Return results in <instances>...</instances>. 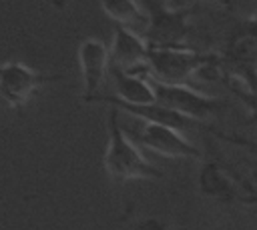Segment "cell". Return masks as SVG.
<instances>
[{
  "instance_id": "obj_1",
  "label": "cell",
  "mask_w": 257,
  "mask_h": 230,
  "mask_svg": "<svg viewBox=\"0 0 257 230\" xmlns=\"http://www.w3.org/2000/svg\"><path fill=\"white\" fill-rule=\"evenodd\" d=\"M104 170L112 180L126 182L133 178H161V170L153 166L139 146L124 134L118 118V108H110L108 112V142L102 156Z\"/></svg>"
},
{
  "instance_id": "obj_2",
  "label": "cell",
  "mask_w": 257,
  "mask_h": 230,
  "mask_svg": "<svg viewBox=\"0 0 257 230\" xmlns=\"http://www.w3.org/2000/svg\"><path fill=\"white\" fill-rule=\"evenodd\" d=\"M221 72L257 92V14L233 24L221 54Z\"/></svg>"
},
{
  "instance_id": "obj_3",
  "label": "cell",
  "mask_w": 257,
  "mask_h": 230,
  "mask_svg": "<svg viewBox=\"0 0 257 230\" xmlns=\"http://www.w3.org/2000/svg\"><path fill=\"white\" fill-rule=\"evenodd\" d=\"M221 56L197 52L189 46L177 48H151L147 56L149 78L163 84H187L195 74H201L205 68H219Z\"/></svg>"
},
{
  "instance_id": "obj_4",
  "label": "cell",
  "mask_w": 257,
  "mask_h": 230,
  "mask_svg": "<svg viewBox=\"0 0 257 230\" xmlns=\"http://www.w3.org/2000/svg\"><path fill=\"white\" fill-rule=\"evenodd\" d=\"M128 124L120 122L124 134L141 148L157 152L167 158H201V150L179 130L143 120L139 116L128 114Z\"/></svg>"
},
{
  "instance_id": "obj_5",
  "label": "cell",
  "mask_w": 257,
  "mask_h": 230,
  "mask_svg": "<svg viewBox=\"0 0 257 230\" xmlns=\"http://www.w3.org/2000/svg\"><path fill=\"white\" fill-rule=\"evenodd\" d=\"M54 80H60V76L40 72L24 62H0V102L12 110H22L40 86L50 84Z\"/></svg>"
},
{
  "instance_id": "obj_6",
  "label": "cell",
  "mask_w": 257,
  "mask_h": 230,
  "mask_svg": "<svg viewBox=\"0 0 257 230\" xmlns=\"http://www.w3.org/2000/svg\"><path fill=\"white\" fill-rule=\"evenodd\" d=\"M149 30L145 40L151 48H177L187 46L189 34V8H173L161 0H147Z\"/></svg>"
},
{
  "instance_id": "obj_7",
  "label": "cell",
  "mask_w": 257,
  "mask_h": 230,
  "mask_svg": "<svg viewBox=\"0 0 257 230\" xmlns=\"http://www.w3.org/2000/svg\"><path fill=\"white\" fill-rule=\"evenodd\" d=\"M151 82H153L159 104L169 106V108L181 112L183 116L197 120L201 124L205 120H209L211 116L219 114L227 106L225 100L207 96V94H203V92H199L187 84H163V82H157L153 78H151Z\"/></svg>"
},
{
  "instance_id": "obj_8",
  "label": "cell",
  "mask_w": 257,
  "mask_h": 230,
  "mask_svg": "<svg viewBox=\"0 0 257 230\" xmlns=\"http://www.w3.org/2000/svg\"><path fill=\"white\" fill-rule=\"evenodd\" d=\"M78 66L84 82L82 100L94 102L104 74L110 70V52L98 38H84L78 44Z\"/></svg>"
},
{
  "instance_id": "obj_9",
  "label": "cell",
  "mask_w": 257,
  "mask_h": 230,
  "mask_svg": "<svg viewBox=\"0 0 257 230\" xmlns=\"http://www.w3.org/2000/svg\"><path fill=\"white\" fill-rule=\"evenodd\" d=\"M149 44L143 36L122 26L114 28L112 46H110V64L120 66L128 72H139L143 66L147 68Z\"/></svg>"
},
{
  "instance_id": "obj_10",
  "label": "cell",
  "mask_w": 257,
  "mask_h": 230,
  "mask_svg": "<svg viewBox=\"0 0 257 230\" xmlns=\"http://www.w3.org/2000/svg\"><path fill=\"white\" fill-rule=\"evenodd\" d=\"M114 88H116V98L126 102V104H153L157 102V94L153 88V82L149 76L141 72H128L120 66L110 64Z\"/></svg>"
},
{
  "instance_id": "obj_11",
  "label": "cell",
  "mask_w": 257,
  "mask_h": 230,
  "mask_svg": "<svg viewBox=\"0 0 257 230\" xmlns=\"http://www.w3.org/2000/svg\"><path fill=\"white\" fill-rule=\"evenodd\" d=\"M201 192L219 202H233L243 196V186H239L231 174H227L219 164L207 162L199 174Z\"/></svg>"
},
{
  "instance_id": "obj_12",
  "label": "cell",
  "mask_w": 257,
  "mask_h": 230,
  "mask_svg": "<svg viewBox=\"0 0 257 230\" xmlns=\"http://www.w3.org/2000/svg\"><path fill=\"white\" fill-rule=\"evenodd\" d=\"M100 8L118 26L145 38L149 30V12L137 0H100Z\"/></svg>"
},
{
  "instance_id": "obj_13",
  "label": "cell",
  "mask_w": 257,
  "mask_h": 230,
  "mask_svg": "<svg viewBox=\"0 0 257 230\" xmlns=\"http://www.w3.org/2000/svg\"><path fill=\"white\" fill-rule=\"evenodd\" d=\"M233 88V92L237 94V98L241 100V102H245V106L249 108V110H253L255 114H257V92H249V90H243V88H237V86H231Z\"/></svg>"
},
{
  "instance_id": "obj_14",
  "label": "cell",
  "mask_w": 257,
  "mask_h": 230,
  "mask_svg": "<svg viewBox=\"0 0 257 230\" xmlns=\"http://www.w3.org/2000/svg\"><path fill=\"white\" fill-rule=\"evenodd\" d=\"M255 216H257V206H255Z\"/></svg>"
},
{
  "instance_id": "obj_15",
  "label": "cell",
  "mask_w": 257,
  "mask_h": 230,
  "mask_svg": "<svg viewBox=\"0 0 257 230\" xmlns=\"http://www.w3.org/2000/svg\"><path fill=\"white\" fill-rule=\"evenodd\" d=\"M223 2H227V0H223Z\"/></svg>"
}]
</instances>
